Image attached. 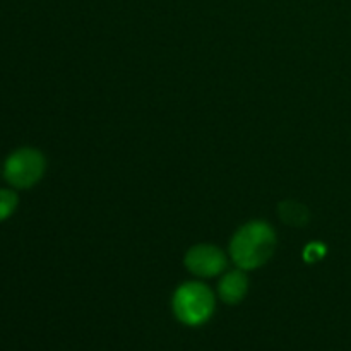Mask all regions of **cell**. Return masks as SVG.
<instances>
[{"mask_svg": "<svg viewBox=\"0 0 351 351\" xmlns=\"http://www.w3.org/2000/svg\"><path fill=\"white\" fill-rule=\"evenodd\" d=\"M276 249V233L266 221H250L240 226L230 242V256L235 266L252 271L264 266Z\"/></svg>", "mask_w": 351, "mask_h": 351, "instance_id": "obj_1", "label": "cell"}, {"mask_svg": "<svg viewBox=\"0 0 351 351\" xmlns=\"http://www.w3.org/2000/svg\"><path fill=\"white\" fill-rule=\"evenodd\" d=\"M215 307V293L211 288L199 281H189L178 287L171 300L175 317L187 326H201L208 322Z\"/></svg>", "mask_w": 351, "mask_h": 351, "instance_id": "obj_2", "label": "cell"}, {"mask_svg": "<svg viewBox=\"0 0 351 351\" xmlns=\"http://www.w3.org/2000/svg\"><path fill=\"white\" fill-rule=\"evenodd\" d=\"M45 168L47 160L40 151L33 147H21L7 158L3 177L12 187L29 189L41 180Z\"/></svg>", "mask_w": 351, "mask_h": 351, "instance_id": "obj_3", "label": "cell"}, {"mask_svg": "<svg viewBox=\"0 0 351 351\" xmlns=\"http://www.w3.org/2000/svg\"><path fill=\"white\" fill-rule=\"evenodd\" d=\"M184 264L189 273L195 274V276L215 278L225 273L228 259L218 247L211 245V243H197L187 250Z\"/></svg>", "mask_w": 351, "mask_h": 351, "instance_id": "obj_4", "label": "cell"}, {"mask_svg": "<svg viewBox=\"0 0 351 351\" xmlns=\"http://www.w3.org/2000/svg\"><path fill=\"white\" fill-rule=\"evenodd\" d=\"M249 291V278L243 269H233L223 274L221 281L218 285V295L225 304L237 305L245 298Z\"/></svg>", "mask_w": 351, "mask_h": 351, "instance_id": "obj_5", "label": "cell"}, {"mask_svg": "<svg viewBox=\"0 0 351 351\" xmlns=\"http://www.w3.org/2000/svg\"><path fill=\"white\" fill-rule=\"evenodd\" d=\"M278 211H280L283 223H287L291 228H304L308 223V218H311L307 208L297 201H283Z\"/></svg>", "mask_w": 351, "mask_h": 351, "instance_id": "obj_6", "label": "cell"}, {"mask_svg": "<svg viewBox=\"0 0 351 351\" xmlns=\"http://www.w3.org/2000/svg\"><path fill=\"white\" fill-rule=\"evenodd\" d=\"M17 208V195L12 191H0V221L12 216V213Z\"/></svg>", "mask_w": 351, "mask_h": 351, "instance_id": "obj_7", "label": "cell"}, {"mask_svg": "<svg viewBox=\"0 0 351 351\" xmlns=\"http://www.w3.org/2000/svg\"><path fill=\"white\" fill-rule=\"evenodd\" d=\"M324 254H326L324 245H321L319 242H312L311 245L304 250V259L307 261V263H315V261L322 259Z\"/></svg>", "mask_w": 351, "mask_h": 351, "instance_id": "obj_8", "label": "cell"}]
</instances>
